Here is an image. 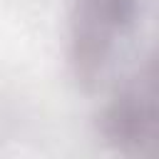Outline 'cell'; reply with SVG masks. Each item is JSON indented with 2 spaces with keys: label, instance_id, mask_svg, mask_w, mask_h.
I'll return each instance as SVG.
<instances>
[{
  "label": "cell",
  "instance_id": "1",
  "mask_svg": "<svg viewBox=\"0 0 159 159\" xmlns=\"http://www.w3.org/2000/svg\"><path fill=\"white\" fill-rule=\"evenodd\" d=\"M144 0H72L67 15V67L77 87L92 92L112 67L117 40L127 37Z\"/></svg>",
  "mask_w": 159,
  "mask_h": 159
},
{
  "label": "cell",
  "instance_id": "2",
  "mask_svg": "<svg viewBox=\"0 0 159 159\" xmlns=\"http://www.w3.org/2000/svg\"><path fill=\"white\" fill-rule=\"evenodd\" d=\"M159 127L157 72L152 55L127 77L99 107L97 134L117 154L139 157L154 147Z\"/></svg>",
  "mask_w": 159,
  "mask_h": 159
}]
</instances>
